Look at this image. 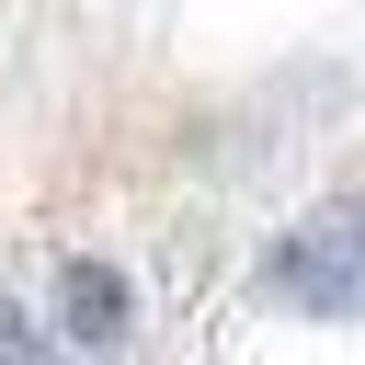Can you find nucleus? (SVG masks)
Returning <instances> with one entry per match:
<instances>
[{
  "instance_id": "nucleus-2",
  "label": "nucleus",
  "mask_w": 365,
  "mask_h": 365,
  "mask_svg": "<svg viewBox=\"0 0 365 365\" xmlns=\"http://www.w3.org/2000/svg\"><path fill=\"white\" fill-rule=\"evenodd\" d=\"M57 331H68V342H125V274H114V262H68Z\"/></svg>"
},
{
  "instance_id": "nucleus-1",
  "label": "nucleus",
  "mask_w": 365,
  "mask_h": 365,
  "mask_svg": "<svg viewBox=\"0 0 365 365\" xmlns=\"http://www.w3.org/2000/svg\"><path fill=\"white\" fill-rule=\"evenodd\" d=\"M262 285L297 297V308H319V319L365 308V194H342V205H319L308 228H285V240L262 251Z\"/></svg>"
},
{
  "instance_id": "nucleus-3",
  "label": "nucleus",
  "mask_w": 365,
  "mask_h": 365,
  "mask_svg": "<svg viewBox=\"0 0 365 365\" xmlns=\"http://www.w3.org/2000/svg\"><path fill=\"white\" fill-rule=\"evenodd\" d=\"M34 342H46V331H34V319H23L11 297H0V354H34Z\"/></svg>"
}]
</instances>
